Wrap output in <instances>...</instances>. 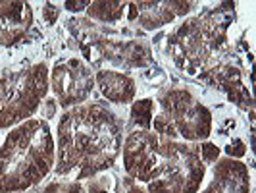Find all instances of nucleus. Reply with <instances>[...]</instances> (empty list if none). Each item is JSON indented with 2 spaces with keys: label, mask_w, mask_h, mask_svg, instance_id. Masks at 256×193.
Returning <instances> with one entry per match:
<instances>
[{
  "label": "nucleus",
  "mask_w": 256,
  "mask_h": 193,
  "mask_svg": "<svg viewBox=\"0 0 256 193\" xmlns=\"http://www.w3.org/2000/svg\"><path fill=\"white\" fill-rule=\"evenodd\" d=\"M56 160L50 126L29 118L8 131L0 145V193H20L48 176Z\"/></svg>",
  "instance_id": "obj_2"
},
{
  "label": "nucleus",
  "mask_w": 256,
  "mask_h": 193,
  "mask_svg": "<svg viewBox=\"0 0 256 193\" xmlns=\"http://www.w3.org/2000/svg\"><path fill=\"white\" fill-rule=\"evenodd\" d=\"M206 176V164L200 160L196 143H183L164 172L148 181V193H198Z\"/></svg>",
  "instance_id": "obj_7"
},
{
  "label": "nucleus",
  "mask_w": 256,
  "mask_h": 193,
  "mask_svg": "<svg viewBox=\"0 0 256 193\" xmlns=\"http://www.w3.org/2000/svg\"><path fill=\"white\" fill-rule=\"evenodd\" d=\"M226 153L230 154V158L233 156V158H241V156H244L246 154V147H244L243 139H239V137H233L230 141V145L226 147Z\"/></svg>",
  "instance_id": "obj_17"
},
{
  "label": "nucleus",
  "mask_w": 256,
  "mask_h": 193,
  "mask_svg": "<svg viewBox=\"0 0 256 193\" xmlns=\"http://www.w3.org/2000/svg\"><path fill=\"white\" fill-rule=\"evenodd\" d=\"M128 2H114V0H100V2H90L89 8L85 10L89 18L102 22V24H116L126 16Z\"/></svg>",
  "instance_id": "obj_13"
},
{
  "label": "nucleus",
  "mask_w": 256,
  "mask_h": 193,
  "mask_svg": "<svg viewBox=\"0 0 256 193\" xmlns=\"http://www.w3.org/2000/svg\"><path fill=\"white\" fill-rule=\"evenodd\" d=\"M94 83L106 101L114 104H129L135 101L137 85L133 77L116 70H98L94 74Z\"/></svg>",
  "instance_id": "obj_12"
},
{
  "label": "nucleus",
  "mask_w": 256,
  "mask_h": 193,
  "mask_svg": "<svg viewBox=\"0 0 256 193\" xmlns=\"http://www.w3.org/2000/svg\"><path fill=\"white\" fill-rule=\"evenodd\" d=\"M124 145L122 120L102 104H79L56 128V176L76 174L77 181L94 178L112 166Z\"/></svg>",
  "instance_id": "obj_1"
},
{
  "label": "nucleus",
  "mask_w": 256,
  "mask_h": 193,
  "mask_svg": "<svg viewBox=\"0 0 256 193\" xmlns=\"http://www.w3.org/2000/svg\"><path fill=\"white\" fill-rule=\"evenodd\" d=\"M230 22L231 16L222 10H212L204 16L185 20L168 39V49L174 62L181 70L196 74L220 51Z\"/></svg>",
  "instance_id": "obj_3"
},
{
  "label": "nucleus",
  "mask_w": 256,
  "mask_h": 193,
  "mask_svg": "<svg viewBox=\"0 0 256 193\" xmlns=\"http://www.w3.org/2000/svg\"><path fill=\"white\" fill-rule=\"evenodd\" d=\"M90 2L87 0H81V2H64V10L68 12H83V10H87L89 8Z\"/></svg>",
  "instance_id": "obj_20"
},
{
  "label": "nucleus",
  "mask_w": 256,
  "mask_h": 193,
  "mask_svg": "<svg viewBox=\"0 0 256 193\" xmlns=\"http://www.w3.org/2000/svg\"><path fill=\"white\" fill-rule=\"evenodd\" d=\"M38 110H40V116H42V120L46 122V120H50L54 118L56 114V110H58V103H56V99H44L40 106H38Z\"/></svg>",
  "instance_id": "obj_18"
},
{
  "label": "nucleus",
  "mask_w": 256,
  "mask_h": 193,
  "mask_svg": "<svg viewBox=\"0 0 256 193\" xmlns=\"http://www.w3.org/2000/svg\"><path fill=\"white\" fill-rule=\"evenodd\" d=\"M158 114L152 118V131L170 139H185L189 143L204 141L212 133V114L191 91H162L156 99Z\"/></svg>",
  "instance_id": "obj_5"
},
{
  "label": "nucleus",
  "mask_w": 256,
  "mask_h": 193,
  "mask_svg": "<svg viewBox=\"0 0 256 193\" xmlns=\"http://www.w3.org/2000/svg\"><path fill=\"white\" fill-rule=\"evenodd\" d=\"M200 193H250L248 170L237 158H224L212 172V181Z\"/></svg>",
  "instance_id": "obj_9"
},
{
  "label": "nucleus",
  "mask_w": 256,
  "mask_h": 193,
  "mask_svg": "<svg viewBox=\"0 0 256 193\" xmlns=\"http://www.w3.org/2000/svg\"><path fill=\"white\" fill-rule=\"evenodd\" d=\"M198 154H200V160L204 162V164H212V162H216L220 156V147L218 145H214V143H200L198 145Z\"/></svg>",
  "instance_id": "obj_16"
},
{
  "label": "nucleus",
  "mask_w": 256,
  "mask_h": 193,
  "mask_svg": "<svg viewBox=\"0 0 256 193\" xmlns=\"http://www.w3.org/2000/svg\"><path fill=\"white\" fill-rule=\"evenodd\" d=\"M137 20L148 31L172 24L176 18L189 14L196 6L194 2H135Z\"/></svg>",
  "instance_id": "obj_11"
},
{
  "label": "nucleus",
  "mask_w": 256,
  "mask_h": 193,
  "mask_svg": "<svg viewBox=\"0 0 256 193\" xmlns=\"http://www.w3.org/2000/svg\"><path fill=\"white\" fill-rule=\"evenodd\" d=\"M58 16H60V8H56L54 4H44V8H42V18H44V22H46L48 26H54V22L58 20Z\"/></svg>",
  "instance_id": "obj_19"
},
{
  "label": "nucleus",
  "mask_w": 256,
  "mask_h": 193,
  "mask_svg": "<svg viewBox=\"0 0 256 193\" xmlns=\"http://www.w3.org/2000/svg\"><path fill=\"white\" fill-rule=\"evenodd\" d=\"M154 118V101L152 99H141L135 101L131 106V124L137 129H150Z\"/></svg>",
  "instance_id": "obj_14"
},
{
  "label": "nucleus",
  "mask_w": 256,
  "mask_h": 193,
  "mask_svg": "<svg viewBox=\"0 0 256 193\" xmlns=\"http://www.w3.org/2000/svg\"><path fill=\"white\" fill-rule=\"evenodd\" d=\"M33 26V8L27 2H0V45L12 47Z\"/></svg>",
  "instance_id": "obj_10"
},
{
  "label": "nucleus",
  "mask_w": 256,
  "mask_h": 193,
  "mask_svg": "<svg viewBox=\"0 0 256 193\" xmlns=\"http://www.w3.org/2000/svg\"><path fill=\"white\" fill-rule=\"evenodd\" d=\"M181 141L158 135L152 129H131L124 141V166L133 180H156L181 149Z\"/></svg>",
  "instance_id": "obj_6"
},
{
  "label": "nucleus",
  "mask_w": 256,
  "mask_h": 193,
  "mask_svg": "<svg viewBox=\"0 0 256 193\" xmlns=\"http://www.w3.org/2000/svg\"><path fill=\"white\" fill-rule=\"evenodd\" d=\"M128 193H148V191H144L142 187H139V185H131L128 189Z\"/></svg>",
  "instance_id": "obj_21"
},
{
  "label": "nucleus",
  "mask_w": 256,
  "mask_h": 193,
  "mask_svg": "<svg viewBox=\"0 0 256 193\" xmlns=\"http://www.w3.org/2000/svg\"><path fill=\"white\" fill-rule=\"evenodd\" d=\"M48 85L62 108L83 104L94 89V74L81 58L70 56L52 66Z\"/></svg>",
  "instance_id": "obj_8"
},
{
  "label": "nucleus",
  "mask_w": 256,
  "mask_h": 193,
  "mask_svg": "<svg viewBox=\"0 0 256 193\" xmlns=\"http://www.w3.org/2000/svg\"><path fill=\"white\" fill-rule=\"evenodd\" d=\"M87 191L89 193H116L114 191V181L108 176H100V178H94L87 183Z\"/></svg>",
  "instance_id": "obj_15"
},
{
  "label": "nucleus",
  "mask_w": 256,
  "mask_h": 193,
  "mask_svg": "<svg viewBox=\"0 0 256 193\" xmlns=\"http://www.w3.org/2000/svg\"><path fill=\"white\" fill-rule=\"evenodd\" d=\"M48 66L37 64L22 66L0 74V129L16 128L38 110L46 99Z\"/></svg>",
  "instance_id": "obj_4"
}]
</instances>
